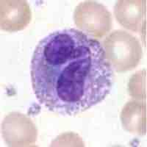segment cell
Instances as JSON below:
<instances>
[{
    "label": "cell",
    "mask_w": 147,
    "mask_h": 147,
    "mask_svg": "<svg viewBox=\"0 0 147 147\" xmlns=\"http://www.w3.org/2000/svg\"><path fill=\"white\" fill-rule=\"evenodd\" d=\"M74 21L81 32L96 40L112 28V16L107 7L95 1H85L76 7Z\"/></svg>",
    "instance_id": "3"
},
{
    "label": "cell",
    "mask_w": 147,
    "mask_h": 147,
    "mask_svg": "<svg viewBox=\"0 0 147 147\" xmlns=\"http://www.w3.org/2000/svg\"><path fill=\"white\" fill-rule=\"evenodd\" d=\"M34 93L41 105L73 116L110 94L113 71L97 40L80 30L52 32L38 42L31 61Z\"/></svg>",
    "instance_id": "1"
},
{
    "label": "cell",
    "mask_w": 147,
    "mask_h": 147,
    "mask_svg": "<svg viewBox=\"0 0 147 147\" xmlns=\"http://www.w3.org/2000/svg\"><path fill=\"white\" fill-rule=\"evenodd\" d=\"M129 91L131 96L138 100L146 99V70L136 72L129 83Z\"/></svg>",
    "instance_id": "8"
},
{
    "label": "cell",
    "mask_w": 147,
    "mask_h": 147,
    "mask_svg": "<svg viewBox=\"0 0 147 147\" xmlns=\"http://www.w3.org/2000/svg\"><path fill=\"white\" fill-rule=\"evenodd\" d=\"M102 47L110 67L117 72L132 70L142 58L143 50L139 40L124 30H114L107 35Z\"/></svg>",
    "instance_id": "2"
},
{
    "label": "cell",
    "mask_w": 147,
    "mask_h": 147,
    "mask_svg": "<svg viewBox=\"0 0 147 147\" xmlns=\"http://www.w3.org/2000/svg\"><path fill=\"white\" fill-rule=\"evenodd\" d=\"M146 2L144 0H119L114 7V14L122 27L132 32H144Z\"/></svg>",
    "instance_id": "6"
},
{
    "label": "cell",
    "mask_w": 147,
    "mask_h": 147,
    "mask_svg": "<svg viewBox=\"0 0 147 147\" xmlns=\"http://www.w3.org/2000/svg\"><path fill=\"white\" fill-rule=\"evenodd\" d=\"M121 120L125 130L144 136L146 132V106L144 101L131 100L124 105Z\"/></svg>",
    "instance_id": "7"
},
{
    "label": "cell",
    "mask_w": 147,
    "mask_h": 147,
    "mask_svg": "<svg viewBox=\"0 0 147 147\" xmlns=\"http://www.w3.org/2000/svg\"><path fill=\"white\" fill-rule=\"evenodd\" d=\"M2 136L10 146H31L35 145L38 131L30 118L13 112L5 118L2 125Z\"/></svg>",
    "instance_id": "4"
},
{
    "label": "cell",
    "mask_w": 147,
    "mask_h": 147,
    "mask_svg": "<svg viewBox=\"0 0 147 147\" xmlns=\"http://www.w3.org/2000/svg\"><path fill=\"white\" fill-rule=\"evenodd\" d=\"M32 12L25 0H2L0 2V27L8 32H18L27 27Z\"/></svg>",
    "instance_id": "5"
}]
</instances>
